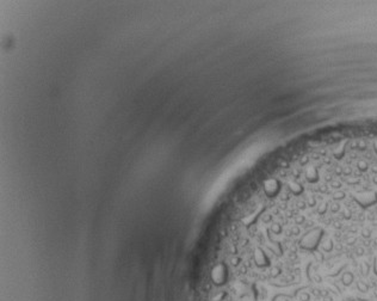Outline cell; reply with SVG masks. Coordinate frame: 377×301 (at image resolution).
<instances>
[{
  "mask_svg": "<svg viewBox=\"0 0 377 301\" xmlns=\"http://www.w3.org/2000/svg\"><path fill=\"white\" fill-rule=\"evenodd\" d=\"M374 274L377 276V256L375 257V261H374Z\"/></svg>",
  "mask_w": 377,
  "mask_h": 301,
  "instance_id": "cell-18",
  "label": "cell"
},
{
  "mask_svg": "<svg viewBox=\"0 0 377 301\" xmlns=\"http://www.w3.org/2000/svg\"><path fill=\"white\" fill-rule=\"evenodd\" d=\"M298 232H299L298 228H294V229H293V233H294V234H298Z\"/></svg>",
  "mask_w": 377,
  "mask_h": 301,
  "instance_id": "cell-23",
  "label": "cell"
},
{
  "mask_svg": "<svg viewBox=\"0 0 377 301\" xmlns=\"http://www.w3.org/2000/svg\"><path fill=\"white\" fill-rule=\"evenodd\" d=\"M355 201L363 208H368L372 204L377 203V194L375 191H368V192H362L353 196Z\"/></svg>",
  "mask_w": 377,
  "mask_h": 301,
  "instance_id": "cell-2",
  "label": "cell"
},
{
  "mask_svg": "<svg viewBox=\"0 0 377 301\" xmlns=\"http://www.w3.org/2000/svg\"><path fill=\"white\" fill-rule=\"evenodd\" d=\"M345 197V194L342 192V191H339V192H336L334 194V196H333V199L334 200H342Z\"/></svg>",
  "mask_w": 377,
  "mask_h": 301,
  "instance_id": "cell-13",
  "label": "cell"
},
{
  "mask_svg": "<svg viewBox=\"0 0 377 301\" xmlns=\"http://www.w3.org/2000/svg\"><path fill=\"white\" fill-rule=\"evenodd\" d=\"M338 210H339V204L336 203V204L332 206V212H338Z\"/></svg>",
  "mask_w": 377,
  "mask_h": 301,
  "instance_id": "cell-20",
  "label": "cell"
},
{
  "mask_svg": "<svg viewBox=\"0 0 377 301\" xmlns=\"http://www.w3.org/2000/svg\"><path fill=\"white\" fill-rule=\"evenodd\" d=\"M323 300L325 301H333V298H332V296H329V295H327V296H325V298H323Z\"/></svg>",
  "mask_w": 377,
  "mask_h": 301,
  "instance_id": "cell-22",
  "label": "cell"
},
{
  "mask_svg": "<svg viewBox=\"0 0 377 301\" xmlns=\"http://www.w3.org/2000/svg\"><path fill=\"white\" fill-rule=\"evenodd\" d=\"M308 203H309V206H310V207H313V206L315 204V200H314L313 197H309V200H308Z\"/></svg>",
  "mask_w": 377,
  "mask_h": 301,
  "instance_id": "cell-19",
  "label": "cell"
},
{
  "mask_svg": "<svg viewBox=\"0 0 377 301\" xmlns=\"http://www.w3.org/2000/svg\"><path fill=\"white\" fill-rule=\"evenodd\" d=\"M374 295H375V298H377V288H375V290H374Z\"/></svg>",
  "mask_w": 377,
  "mask_h": 301,
  "instance_id": "cell-24",
  "label": "cell"
},
{
  "mask_svg": "<svg viewBox=\"0 0 377 301\" xmlns=\"http://www.w3.org/2000/svg\"><path fill=\"white\" fill-rule=\"evenodd\" d=\"M369 269H370V268H369V265H368L366 263H363V264H362V274H363L364 276H366V275L369 274Z\"/></svg>",
  "mask_w": 377,
  "mask_h": 301,
  "instance_id": "cell-12",
  "label": "cell"
},
{
  "mask_svg": "<svg viewBox=\"0 0 377 301\" xmlns=\"http://www.w3.org/2000/svg\"><path fill=\"white\" fill-rule=\"evenodd\" d=\"M323 237V229L321 227L313 228L310 231H308L299 240V246L304 250H309V251H314L316 250L319 246L320 241Z\"/></svg>",
  "mask_w": 377,
  "mask_h": 301,
  "instance_id": "cell-1",
  "label": "cell"
},
{
  "mask_svg": "<svg viewBox=\"0 0 377 301\" xmlns=\"http://www.w3.org/2000/svg\"><path fill=\"white\" fill-rule=\"evenodd\" d=\"M357 289L360 293H368L369 292V286L365 283L364 281H358L357 282Z\"/></svg>",
  "mask_w": 377,
  "mask_h": 301,
  "instance_id": "cell-6",
  "label": "cell"
},
{
  "mask_svg": "<svg viewBox=\"0 0 377 301\" xmlns=\"http://www.w3.org/2000/svg\"><path fill=\"white\" fill-rule=\"evenodd\" d=\"M313 295H315L316 298L321 296V290L320 289H313Z\"/></svg>",
  "mask_w": 377,
  "mask_h": 301,
  "instance_id": "cell-17",
  "label": "cell"
},
{
  "mask_svg": "<svg viewBox=\"0 0 377 301\" xmlns=\"http://www.w3.org/2000/svg\"><path fill=\"white\" fill-rule=\"evenodd\" d=\"M326 209H327V204H322V206L319 208V214H323V213L326 212Z\"/></svg>",
  "mask_w": 377,
  "mask_h": 301,
  "instance_id": "cell-14",
  "label": "cell"
},
{
  "mask_svg": "<svg viewBox=\"0 0 377 301\" xmlns=\"http://www.w3.org/2000/svg\"><path fill=\"white\" fill-rule=\"evenodd\" d=\"M304 222V216H302V215H298L297 218H296V223L297 225H301V223H303Z\"/></svg>",
  "mask_w": 377,
  "mask_h": 301,
  "instance_id": "cell-15",
  "label": "cell"
},
{
  "mask_svg": "<svg viewBox=\"0 0 377 301\" xmlns=\"http://www.w3.org/2000/svg\"><path fill=\"white\" fill-rule=\"evenodd\" d=\"M363 236H364L365 238H368V237L370 236V232H369L368 229H364V231H363Z\"/></svg>",
  "mask_w": 377,
  "mask_h": 301,
  "instance_id": "cell-21",
  "label": "cell"
},
{
  "mask_svg": "<svg viewBox=\"0 0 377 301\" xmlns=\"http://www.w3.org/2000/svg\"><path fill=\"white\" fill-rule=\"evenodd\" d=\"M307 181L310 182V183H315L318 181V172L315 169H310L307 172Z\"/></svg>",
  "mask_w": 377,
  "mask_h": 301,
  "instance_id": "cell-5",
  "label": "cell"
},
{
  "mask_svg": "<svg viewBox=\"0 0 377 301\" xmlns=\"http://www.w3.org/2000/svg\"><path fill=\"white\" fill-rule=\"evenodd\" d=\"M271 231H272L275 234H279V233L282 232V227H280V225H278V223H273L272 227H271Z\"/></svg>",
  "mask_w": 377,
  "mask_h": 301,
  "instance_id": "cell-11",
  "label": "cell"
},
{
  "mask_svg": "<svg viewBox=\"0 0 377 301\" xmlns=\"http://www.w3.org/2000/svg\"><path fill=\"white\" fill-rule=\"evenodd\" d=\"M323 250L326 251V252H329V251H332V247H333V244H332V240H327L325 244H323Z\"/></svg>",
  "mask_w": 377,
  "mask_h": 301,
  "instance_id": "cell-10",
  "label": "cell"
},
{
  "mask_svg": "<svg viewBox=\"0 0 377 301\" xmlns=\"http://www.w3.org/2000/svg\"><path fill=\"white\" fill-rule=\"evenodd\" d=\"M298 299H299V301H309L310 300V294L307 292H302L298 294Z\"/></svg>",
  "mask_w": 377,
  "mask_h": 301,
  "instance_id": "cell-9",
  "label": "cell"
},
{
  "mask_svg": "<svg viewBox=\"0 0 377 301\" xmlns=\"http://www.w3.org/2000/svg\"><path fill=\"white\" fill-rule=\"evenodd\" d=\"M264 190L269 197H275L280 190V183L277 179H269L265 182Z\"/></svg>",
  "mask_w": 377,
  "mask_h": 301,
  "instance_id": "cell-3",
  "label": "cell"
},
{
  "mask_svg": "<svg viewBox=\"0 0 377 301\" xmlns=\"http://www.w3.org/2000/svg\"><path fill=\"white\" fill-rule=\"evenodd\" d=\"M355 281V276H353V274L351 273V271H345L344 274H342V276H341V283H342V286H345V287H350L352 283Z\"/></svg>",
  "mask_w": 377,
  "mask_h": 301,
  "instance_id": "cell-4",
  "label": "cell"
},
{
  "mask_svg": "<svg viewBox=\"0 0 377 301\" xmlns=\"http://www.w3.org/2000/svg\"><path fill=\"white\" fill-rule=\"evenodd\" d=\"M280 275V269L278 268V266H275V268H272L271 270H270V276L272 277V279H276Z\"/></svg>",
  "mask_w": 377,
  "mask_h": 301,
  "instance_id": "cell-8",
  "label": "cell"
},
{
  "mask_svg": "<svg viewBox=\"0 0 377 301\" xmlns=\"http://www.w3.org/2000/svg\"><path fill=\"white\" fill-rule=\"evenodd\" d=\"M315 257L318 258L319 262H322V261H323V256H322V253H320V252H318V251L315 252Z\"/></svg>",
  "mask_w": 377,
  "mask_h": 301,
  "instance_id": "cell-16",
  "label": "cell"
},
{
  "mask_svg": "<svg viewBox=\"0 0 377 301\" xmlns=\"http://www.w3.org/2000/svg\"><path fill=\"white\" fill-rule=\"evenodd\" d=\"M290 190L295 194V195H299L302 191H303V188L298 184H290Z\"/></svg>",
  "mask_w": 377,
  "mask_h": 301,
  "instance_id": "cell-7",
  "label": "cell"
},
{
  "mask_svg": "<svg viewBox=\"0 0 377 301\" xmlns=\"http://www.w3.org/2000/svg\"><path fill=\"white\" fill-rule=\"evenodd\" d=\"M374 182H375V183H376V184H377V176H376V177H375V178H374Z\"/></svg>",
  "mask_w": 377,
  "mask_h": 301,
  "instance_id": "cell-25",
  "label": "cell"
}]
</instances>
